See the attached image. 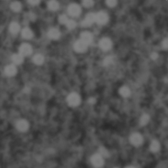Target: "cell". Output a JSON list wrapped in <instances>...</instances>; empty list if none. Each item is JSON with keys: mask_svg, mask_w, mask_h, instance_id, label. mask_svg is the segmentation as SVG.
<instances>
[{"mask_svg": "<svg viewBox=\"0 0 168 168\" xmlns=\"http://www.w3.org/2000/svg\"><path fill=\"white\" fill-rule=\"evenodd\" d=\"M81 40L87 44L88 45L92 44L94 40L93 35L90 31H83L80 34V38Z\"/></svg>", "mask_w": 168, "mask_h": 168, "instance_id": "cell-8", "label": "cell"}, {"mask_svg": "<svg viewBox=\"0 0 168 168\" xmlns=\"http://www.w3.org/2000/svg\"><path fill=\"white\" fill-rule=\"evenodd\" d=\"M17 127V129H19V131H26L27 129H28L29 124L26 120H24V119H22V120H20L19 121H18Z\"/></svg>", "mask_w": 168, "mask_h": 168, "instance_id": "cell-19", "label": "cell"}, {"mask_svg": "<svg viewBox=\"0 0 168 168\" xmlns=\"http://www.w3.org/2000/svg\"><path fill=\"white\" fill-rule=\"evenodd\" d=\"M17 69L15 65H9L5 68V74L8 76H13L17 74Z\"/></svg>", "mask_w": 168, "mask_h": 168, "instance_id": "cell-16", "label": "cell"}, {"mask_svg": "<svg viewBox=\"0 0 168 168\" xmlns=\"http://www.w3.org/2000/svg\"><path fill=\"white\" fill-rule=\"evenodd\" d=\"M130 141L135 146H139L142 142V137L139 133H133L130 137Z\"/></svg>", "mask_w": 168, "mask_h": 168, "instance_id": "cell-15", "label": "cell"}, {"mask_svg": "<svg viewBox=\"0 0 168 168\" xmlns=\"http://www.w3.org/2000/svg\"><path fill=\"white\" fill-rule=\"evenodd\" d=\"M96 23V13L89 12L85 15L84 19L81 20V26L83 28L91 27L93 24Z\"/></svg>", "mask_w": 168, "mask_h": 168, "instance_id": "cell-2", "label": "cell"}, {"mask_svg": "<svg viewBox=\"0 0 168 168\" xmlns=\"http://www.w3.org/2000/svg\"><path fill=\"white\" fill-rule=\"evenodd\" d=\"M91 163L95 167H101L104 164L103 156L101 154L93 155L91 158Z\"/></svg>", "mask_w": 168, "mask_h": 168, "instance_id": "cell-12", "label": "cell"}, {"mask_svg": "<svg viewBox=\"0 0 168 168\" xmlns=\"http://www.w3.org/2000/svg\"><path fill=\"white\" fill-rule=\"evenodd\" d=\"M68 103L72 106H76L80 103V97L78 94L71 93L68 96Z\"/></svg>", "mask_w": 168, "mask_h": 168, "instance_id": "cell-10", "label": "cell"}, {"mask_svg": "<svg viewBox=\"0 0 168 168\" xmlns=\"http://www.w3.org/2000/svg\"><path fill=\"white\" fill-rule=\"evenodd\" d=\"M20 33H21L22 37L26 40H32L34 36V32L32 31V30L28 26L23 28Z\"/></svg>", "mask_w": 168, "mask_h": 168, "instance_id": "cell-11", "label": "cell"}, {"mask_svg": "<svg viewBox=\"0 0 168 168\" xmlns=\"http://www.w3.org/2000/svg\"><path fill=\"white\" fill-rule=\"evenodd\" d=\"M27 2L31 6H37L41 3V0H27Z\"/></svg>", "mask_w": 168, "mask_h": 168, "instance_id": "cell-29", "label": "cell"}, {"mask_svg": "<svg viewBox=\"0 0 168 168\" xmlns=\"http://www.w3.org/2000/svg\"><path fill=\"white\" fill-rule=\"evenodd\" d=\"M26 17H27V19L30 20V21H34L35 19H36L35 15L33 13V12H30L27 14Z\"/></svg>", "mask_w": 168, "mask_h": 168, "instance_id": "cell-31", "label": "cell"}, {"mask_svg": "<svg viewBox=\"0 0 168 168\" xmlns=\"http://www.w3.org/2000/svg\"><path fill=\"white\" fill-rule=\"evenodd\" d=\"M99 152H100V154L102 156L106 157L108 156V152L107 151V150L105 149L104 148H101Z\"/></svg>", "mask_w": 168, "mask_h": 168, "instance_id": "cell-32", "label": "cell"}, {"mask_svg": "<svg viewBox=\"0 0 168 168\" xmlns=\"http://www.w3.org/2000/svg\"><path fill=\"white\" fill-rule=\"evenodd\" d=\"M113 46V42L110 37H103L99 40V47L103 51H108Z\"/></svg>", "mask_w": 168, "mask_h": 168, "instance_id": "cell-3", "label": "cell"}, {"mask_svg": "<svg viewBox=\"0 0 168 168\" xmlns=\"http://www.w3.org/2000/svg\"><path fill=\"white\" fill-rule=\"evenodd\" d=\"M89 45L83 42L81 39L76 40L73 45V48L76 52L78 53H85L88 49Z\"/></svg>", "mask_w": 168, "mask_h": 168, "instance_id": "cell-5", "label": "cell"}, {"mask_svg": "<svg viewBox=\"0 0 168 168\" xmlns=\"http://www.w3.org/2000/svg\"><path fill=\"white\" fill-rule=\"evenodd\" d=\"M45 61V57L41 53H37L35 54L34 57H33V62H34V64L36 65H42L44 64Z\"/></svg>", "mask_w": 168, "mask_h": 168, "instance_id": "cell-18", "label": "cell"}, {"mask_svg": "<svg viewBox=\"0 0 168 168\" xmlns=\"http://www.w3.org/2000/svg\"><path fill=\"white\" fill-rule=\"evenodd\" d=\"M81 4L86 9H90L95 5V0H82Z\"/></svg>", "mask_w": 168, "mask_h": 168, "instance_id": "cell-22", "label": "cell"}, {"mask_svg": "<svg viewBox=\"0 0 168 168\" xmlns=\"http://www.w3.org/2000/svg\"><path fill=\"white\" fill-rule=\"evenodd\" d=\"M114 62V58L112 56H108L103 60V64L106 67L112 65Z\"/></svg>", "mask_w": 168, "mask_h": 168, "instance_id": "cell-26", "label": "cell"}, {"mask_svg": "<svg viewBox=\"0 0 168 168\" xmlns=\"http://www.w3.org/2000/svg\"><path fill=\"white\" fill-rule=\"evenodd\" d=\"M21 30V26L17 21H12L9 25V31L12 35H17Z\"/></svg>", "mask_w": 168, "mask_h": 168, "instance_id": "cell-9", "label": "cell"}, {"mask_svg": "<svg viewBox=\"0 0 168 168\" xmlns=\"http://www.w3.org/2000/svg\"><path fill=\"white\" fill-rule=\"evenodd\" d=\"M24 56H22L20 53H15L12 55L11 57V60L12 61V62L14 63V65H20L24 61Z\"/></svg>", "mask_w": 168, "mask_h": 168, "instance_id": "cell-17", "label": "cell"}, {"mask_svg": "<svg viewBox=\"0 0 168 168\" xmlns=\"http://www.w3.org/2000/svg\"><path fill=\"white\" fill-rule=\"evenodd\" d=\"M82 12L81 7L76 3H70L67 7L68 15L72 18H76L80 16Z\"/></svg>", "mask_w": 168, "mask_h": 168, "instance_id": "cell-1", "label": "cell"}, {"mask_svg": "<svg viewBox=\"0 0 168 168\" xmlns=\"http://www.w3.org/2000/svg\"><path fill=\"white\" fill-rule=\"evenodd\" d=\"M127 168H135V167H131V166H130V167H128Z\"/></svg>", "mask_w": 168, "mask_h": 168, "instance_id": "cell-33", "label": "cell"}, {"mask_svg": "<svg viewBox=\"0 0 168 168\" xmlns=\"http://www.w3.org/2000/svg\"><path fill=\"white\" fill-rule=\"evenodd\" d=\"M119 93H120V95H122L124 97H128L129 95H130V90H129V89L127 87H122L120 90H119Z\"/></svg>", "mask_w": 168, "mask_h": 168, "instance_id": "cell-24", "label": "cell"}, {"mask_svg": "<svg viewBox=\"0 0 168 168\" xmlns=\"http://www.w3.org/2000/svg\"><path fill=\"white\" fill-rule=\"evenodd\" d=\"M47 8L51 11L55 12L60 8V3L58 0H49L47 4Z\"/></svg>", "mask_w": 168, "mask_h": 168, "instance_id": "cell-14", "label": "cell"}, {"mask_svg": "<svg viewBox=\"0 0 168 168\" xmlns=\"http://www.w3.org/2000/svg\"><path fill=\"white\" fill-rule=\"evenodd\" d=\"M151 151L153 152H156L160 150V144L158 141H153L152 142L151 144Z\"/></svg>", "mask_w": 168, "mask_h": 168, "instance_id": "cell-23", "label": "cell"}, {"mask_svg": "<svg viewBox=\"0 0 168 168\" xmlns=\"http://www.w3.org/2000/svg\"><path fill=\"white\" fill-rule=\"evenodd\" d=\"M77 25H78L77 22H76L74 19H70L65 26L68 30H73L77 27Z\"/></svg>", "mask_w": 168, "mask_h": 168, "instance_id": "cell-20", "label": "cell"}, {"mask_svg": "<svg viewBox=\"0 0 168 168\" xmlns=\"http://www.w3.org/2000/svg\"><path fill=\"white\" fill-rule=\"evenodd\" d=\"M109 21V15L104 11H100L96 13V23L99 26H104Z\"/></svg>", "mask_w": 168, "mask_h": 168, "instance_id": "cell-4", "label": "cell"}, {"mask_svg": "<svg viewBox=\"0 0 168 168\" xmlns=\"http://www.w3.org/2000/svg\"><path fill=\"white\" fill-rule=\"evenodd\" d=\"M69 19H69V17H68V15H65V14H62L58 17V21L60 24L66 25L68 20H69Z\"/></svg>", "mask_w": 168, "mask_h": 168, "instance_id": "cell-21", "label": "cell"}, {"mask_svg": "<svg viewBox=\"0 0 168 168\" xmlns=\"http://www.w3.org/2000/svg\"><path fill=\"white\" fill-rule=\"evenodd\" d=\"M47 35L49 39L51 40H57L61 36V32L57 28H51L47 31Z\"/></svg>", "mask_w": 168, "mask_h": 168, "instance_id": "cell-7", "label": "cell"}, {"mask_svg": "<svg viewBox=\"0 0 168 168\" xmlns=\"http://www.w3.org/2000/svg\"><path fill=\"white\" fill-rule=\"evenodd\" d=\"M19 53L24 57H29L33 53L32 46L28 43H23L20 45Z\"/></svg>", "mask_w": 168, "mask_h": 168, "instance_id": "cell-6", "label": "cell"}, {"mask_svg": "<svg viewBox=\"0 0 168 168\" xmlns=\"http://www.w3.org/2000/svg\"><path fill=\"white\" fill-rule=\"evenodd\" d=\"M150 57L152 60H156L159 58V53L156 51H153L151 53Z\"/></svg>", "mask_w": 168, "mask_h": 168, "instance_id": "cell-30", "label": "cell"}, {"mask_svg": "<svg viewBox=\"0 0 168 168\" xmlns=\"http://www.w3.org/2000/svg\"><path fill=\"white\" fill-rule=\"evenodd\" d=\"M149 119L150 118L149 115H147V114H144V115L141 118V119H140V123H141L142 126H144V125L149 123Z\"/></svg>", "mask_w": 168, "mask_h": 168, "instance_id": "cell-28", "label": "cell"}, {"mask_svg": "<svg viewBox=\"0 0 168 168\" xmlns=\"http://www.w3.org/2000/svg\"><path fill=\"white\" fill-rule=\"evenodd\" d=\"M160 47L164 51H168V36L163 38L160 42Z\"/></svg>", "mask_w": 168, "mask_h": 168, "instance_id": "cell-25", "label": "cell"}, {"mask_svg": "<svg viewBox=\"0 0 168 168\" xmlns=\"http://www.w3.org/2000/svg\"><path fill=\"white\" fill-rule=\"evenodd\" d=\"M105 3L110 8H114L118 4V0H105Z\"/></svg>", "mask_w": 168, "mask_h": 168, "instance_id": "cell-27", "label": "cell"}, {"mask_svg": "<svg viewBox=\"0 0 168 168\" xmlns=\"http://www.w3.org/2000/svg\"><path fill=\"white\" fill-rule=\"evenodd\" d=\"M10 9L14 12H19L22 9V4L18 0H15L10 3Z\"/></svg>", "mask_w": 168, "mask_h": 168, "instance_id": "cell-13", "label": "cell"}]
</instances>
